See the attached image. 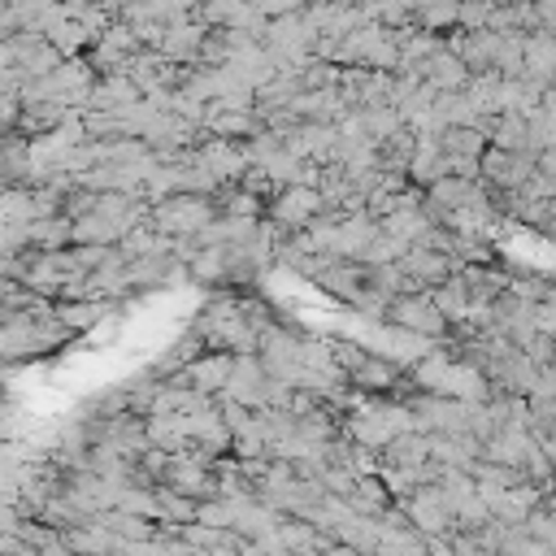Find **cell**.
<instances>
[{
  "label": "cell",
  "mask_w": 556,
  "mask_h": 556,
  "mask_svg": "<svg viewBox=\"0 0 556 556\" xmlns=\"http://www.w3.org/2000/svg\"><path fill=\"white\" fill-rule=\"evenodd\" d=\"M191 330L204 339L208 352L256 356V348H261V330L248 321V313H243V295H217L213 304L200 308V317L191 321Z\"/></svg>",
  "instance_id": "obj_1"
},
{
  "label": "cell",
  "mask_w": 556,
  "mask_h": 556,
  "mask_svg": "<svg viewBox=\"0 0 556 556\" xmlns=\"http://www.w3.org/2000/svg\"><path fill=\"white\" fill-rule=\"evenodd\" d=\"M408 430H417L413 413L391 400H361L343 417V439H352L356 447H369V452H382L395 434H408Z\"/></svg>",
  "instance_id": "obj_2"
},
{
  "label": "cell",
  "mask_w": 556,
  "mask_h": 556,
  "mask_svg": "<svg viewBox=\"0 0 556 556\" xmlns=\"http://www.w3.org/2000/svg\"><path fill=\"white\" fill-rule=\"evenodd\" d=\"M213 222H217L213 195H200V191H178V195L152 204V217H148V226L156 235H165V239H195Z\"/></svg>",
  "instance_id": "obj_3"
},
{
  "label": "cell",
  "mask_w": 556,
  "mask_h": 556,
  "mask_svg": "<svg viewBox=\"0 0 556 556\" xmlns=\"http://www.w3.org/2000/svg\"><path fill=\"white\" fill-rule=\"evenodd\" d=\"M304 343H308L304 330H295V326H287V321H274V326L261 334L256 356H261V365H265V374H269L274 382L295 387V374H300V365H304Z\"/></svg>",
  "instance_id": "obj_4"
},
{
  "label": "cell",
  "mask_w": 556,
  "mask_h": 556,
  "mask_svg": "<svg viewBox=\"0 0 556 556\" xmlns=\"http://www.w3.org/2000/svg\"><path fill=\"white\" fill-rule=\"evenodd\" d=\"M326 213V200L317 187H282L269 204H265V222L278 230V235H304L317 217Z\"/></svg>",
  "instance_id": "obj_5"
},
{
  "label": "cell",
  "mask_w": 556,
  "mask_h": 556,
  "mask_svg": "<svg viewBox=\"0 0 556 556\" xmlns=\"http://www.w3.org/2000/svg\"><path fill=\"white\" fill-rule=\"evenodd\" d=\"M387 321H391L395 330H408V334L426 339V343H447V339H452L447 317L434 308V300H430L426 291L395 295V300H391V308H387Z\"/></svg>",
  "instance_id": "obj_6"
},
{
  "label": "cell",
  "mask_w": 556,
  "mask_h": 556,
  "mask_svg": "<svg viewBox=\"0 0 556 556\" xmlns=\"http://www.w3.org/2000/svg\"><path fill=\"white\" fill-rule=\"evenodd\" d=\"M478 169H482V187H486V191H521V187L539 174V156L486 148L482 161H478Z\"/></svg>",
  "instance_id": "obj_7"
},
{
  "label": "cell",
  "mask_w": 556,
  "mask_h": 556,
  "mask_svg": "<svg viewBox=\"0 0 556 556\" xmlns=\"http://www.w3.org/2000/svg\"><path fill=\"white\" fill-rule=\"evenodd\" d=\"M400 508L408 513V521H413V530H417L421 539H447V534H456V521H452V508H447V500H443L439 482H434V486L413 491Z\"/></svg>",
  "instance_id": "obj_8"
},
{
  "label": "cell",
  "mask_w": 556,
  "mask_h": 556,
  "mask_svg": "<svg viewBox=\"0 0 556 556\" xmlns=\"http://www.w3.org/2000/svg\"><path fill=\"white\" fill-rule=\"evenodd\" d=\"M395 265H400V274L413 282V291H434V287H443V282L460 269L456 256H443V252H430V248H408Z\"/></svg>",
  "instance_id": "obj_9"
},
{
  "label": "cell",
  "mask_w": 556,
  "mask_h": 556,
  "mask_svg": "<svg viewBox=\"0 0 556 556\" xmlns=\"http://www.w3.org/2000/svg\"><path fill=\"white\" fill-rule=\"evenodd\" d=\"M230 369H235V356H226V352H204V356H195V361L178 374V382L191 387L195 395L217 400V395L226 391V382H230Z\"/></svg>",
  "instance_id": "obj_10"
},
{
  "label": "cell",
  "mask_w": 556,
  "mask_h": 556,
  "mask_svg": "<svg viewBox=\"0 0 556 556\" xmlns=\"http://www.w3.org/2000/svg\"><path fill=\"white\" fill-rule=\"evenodd\" d=\"M534 452H539V443H534V434L521 430V426H504L495 439L482 443V460L508 465V469H521V473H526V465H530Z\"/></svg>",
  "instance_id": "obj_11"
},
{
  "label": "cell",
  "mask_w": 556,
  "mask_h": 556,
  "mask_svg": "<svg viewBox=\"0 0 556 556\" xmlns=\"http://www.w3.org/2000/svg\"><path fill=\"white\" fill-rule=\"evenodd\" d=\"M426 439H430V460L443 469L469 473L482 460V443L473 434H426Z\"/></svg>",
  "instance_id": "obj_12"
},
{
  "label": "cell",
  "mask_w": 556,
  "mask_h": 556,
  "mask_svg": "<svg viewBox=\"0 0 556 556\" xmlns=\"http://www.w3.org/2000/svg\"><path fill=\"white\" fill-rule=\"evenodd\" d=\"M382 469H426L430 465V439L421 430H408V434H395L382 452H378Z\"/></svg>",
  "instance_id": "obj_13"
},
{
  "label": "cell",
  "mask_w": 556,
  "mask_h": 556,
  "mask_svg": "<svg viewBox=\"0 0 556 556\" xmlns=\"http://www.w3.org/2000/svg\"><path fill=\"white\" fill-rule=\"evenodd\" d=\"M417 78H421V83H430L439 96H447V91H465L473 74L460 65V56H452V52L443 48V52H434V56L417 70Z\"/></svg>",
  "instance_id": "obj_14"
},
{
  "label": "cell",
  "mask_w": 556,
  "mask_h": 556,
  "mask_svg": "<svg viewBox=\"0 0 556 556\" xmlns=\"http://www.w3.org/2000/svg\"><path fill=\"white\" fill-rule=\"evenodd\" d=\"M526 78L539 87L556 83V35H547V30L526 35Z\"/></svg>",
  "instance_id": "obj_15"
},
{
  "label": "cell",
  "mask_w": 556,
  "mask_h": 556,
  "mask_svg": "<svg viewBox=\"0 0 556 556\" xmlns=\"http://www.w3.org/2000/svg\"><path fill=\"white\" fill-rule=\"evenodd\" d=\"M486 143L500 148V152H530V122L517 117V113H500V117L486 122Z\"/></svg>",
  "instance_id": "obj_16"
},
{
  "label": "cell",
  "mask_w": 556,
  "mask_h": 556,
  "mask_svg": "<svg viewBox=\"0 0 556 556\" xmlns=\"http://www.w3.org/2000/svg\"><path fill=\"white\" fill-rule=\"evenodd\" d=\"M430 300H434V308L447 317V326H460L465 317H469V287H465V278H460V269L443 282V287H434V291H426Z\"/></svg>",
  "instance_id": "obj_17"
},
{
  "label": "cell",
  "mask_w": 556,
  "mask_h": 556,
  "mask_svg": "<svg viewBox=\"0 0 556 556\" xmlns=\"http://www.w3.org/2000/svg\"><path fill=\"white\" fill-rule=\"evenodd\" d=\"M439 148H443L452 161H482V152H486L491 143H486V135L473 130V126H447V130L439 135Z\"/></svg>",
  "instance_id": "obj_18"
},
{
  "label": "cell",
  "mask_w": 556,
  "mask_h": 556,
  "mask_svg": "<svg viewBox=\"0 0 556 556\" xmlns=\"http://www.w3.org/2000/svg\"><path fill=\"white\" fill-rule=\"evenodd\" d=\"M391 504H395V500H391V491L382 486V478H361L356 491L348 495V508H352L356 517H369V521H378Z\"/></svg>",
  "instance_id": "obj_19"
},
{
  "label": "cell",
  "mask_w": 556,
  "mask_h": 556,
  "mask_svg": "<svg viewBox=\"0 0 556 556\" xmlns=\"http://www.w3.org/2000/svg\"><path fill=\"white\" fill-rule=\"evenodd\" d=\"M156 521L161 526H191L195 521V513H200V504L195 500H187V495H178V491H169V486H156Z\"/></svg>",
  "instance_id": "obj_20"
},
{
  "label": "cell",
  "mask_w": 556,
  "mask_h": 556,
  "mask_svg": "<svg viewBox=\"0 0 556 556\" xmlns=\"http://www.w3.org/2000/svg\"><path fill=\"white\" fill-rule=\"evenodd\" d=\"M374 556H426V539L417 530H382Z\"/></svg>",
  "instance_id": "obj_21"
},
{
  "label": "cell",
  "mask_w": 556,
  "mask_h": 556,
  "mask_svg": "<svg viewBox=\"0 0 556 556\" xmlns=\"http://www.w3.org/2000/svg\"><path fill=\"white\" fill-rule=\"evenodd\" d=\"M104 308H109V304H96V300H78V304H56V317H61V326L74 334V330H87V326H96V321L104 317Z\"/></svg>",
  "instance_id": "obj_22"
},
{
  "label": "cell",
  "mask_w": 556,
  "mask_h": 556,
  "mask_svg": "<svg viewBox=\"0 0 556 556\" xmlns=\"http://www.w3.org/2000/svg\"><path fill=\"white\" fill-rule=\"evenodd\" d=\"M117 513H130V517H143V521H156V486H126L117 495Z\"/></svg>",
  "instance_id": "obj_23"
},
{
  "label": "cell",
  "mask_w": 556,
  "mask_h": 556,
  "mask_svg": "<svg viewBox=\"0 0 556 556\" xmlns=\"http://www.w3.org/2000/svg\"><path fill=\"white\" fill-rule=\"evenodd\" d=\"M491 13H495V4H460L456 30H486L491 26Z\"/></svg>",
  "instance_id": "obj_24"
},
{
  "label": "cell",
  "mask_w": 556,
  "mask_h": 556,
  "mask_svg": "<svg viewBox=\"0 0 556 556\" xmlns=\"http://www.w3.org/2000/svg\"><path fill=\"white\" fill-rule=\"evenodd\" d=\"M521 352H526V356H530V361H534V365H539V369H543V365H552V361H556V343H552V339H547V334H534V339H530V343H526V348H521Z\"/></svg>",
  "instance_id": "obj_25"
},
{
  "label": "cell",
  "mask_w": 556,
  "mask_h": 556,
  "mask_svg": "<svg viewBox=\"0 0 556 556\" xmlns=\"http://www.w3.org/2000/svg\"><path fill=\"white\" fill-rule=\"evenodd\" d=\"M326 556H361V552H356V547H343V543H334Z\"/></svg>",
  "instance_id": "obj_26"
},
{
  "label": "cell",
  "mask_w": 556,
  "mask_h": 556,
  "mask_svg": "<svg viewBox=\"0 0 556 556\" xmlns=\"http://www.w3.org/2000/svg\"><path fill=\"white\" fill-rule=\"evenodd\" d=\"M235 556H265V552H261L256 543H248V547H243V552H235Z\"/></svg>",
  "instance_id": "obj_27"
}]
</instances>
